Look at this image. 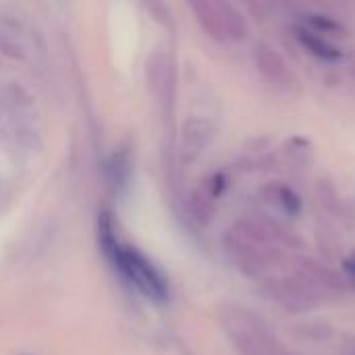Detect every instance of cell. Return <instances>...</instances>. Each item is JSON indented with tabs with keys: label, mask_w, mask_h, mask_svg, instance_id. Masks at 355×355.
<instances>
[{
	"label": "cell",
	"mask_w": 355,
	"mask_h": 355,
	"mask_svg": "<svg viewBox=\"0 0 355 355\" xmlns=\"http://www.w3.org/2000/svg\"><path fill=\"white\" fill-rule=\"evenodd\" d=\"M223 245L239 272L250 279H262L283 260L285 237L268 223L241 218L227 229Z\"/></svg>",
	"instance_id": "cell-1"
},
{
	"label": "cell",
	"mask_w": 355,
	"mask_h": 355,
	"mask_svg": "<svg viewBox=\"0 0 355 355\" xmlns=\"http://www.w3.org/2000/svg\"><path fill=\"white\" fill-rule=\"evenodd\" d=\"M100 241L104 248V254L110 258L114 268L148 300L152 302H164L168 297V283L164 275L148 260L139 250L121 245L119 239L112 235V227L108 218L100 225Z\"/></svg>",
	"instance_id": "cell-2"
},
{
	"label": "cell",
	"mask_w": 355,
	"mask_h": 355,
	"mask_svg": "<svg viewBox=\"0 0 355 355\" xmlns=\"http://www.w3.org/2000/svg\"><path fill=\"white\" fill-rule=\"evenodd\" d=\"M220 324L233 347L241 355H287V347L277 337L272 327L256 312L243 306H225Z\"/></svg>",
	"instance_id": "cell-3"
},
{
	"label": "cell",
	"mask_w": 355,
	"mask_h": 355,
	"mask_svg": "<svg viewBox=\"0 0 355 355\" xmlns=\"http://www.w3.org/2000/svg\"><path fill=\"white\" fill-rule=\"evenodd\" d=\"M200 27L216 42H241L248 37V21L243 12L220 0H196L189 4Z\"/></svg>",
	"instance_id": "cell-4"
},
{
	"label": "cell",
	"mask_w": 355,
	"mask_h": 355,
	"mask_svg": "<svg viewBox=\"0 0 355 355\" xmlns=\"http://www.w3.org/2000/svg\"><path fill=\"white\" fill-rule=\"evenodd\" d=\"M268 287H270L272 302H277L279 306H283L285 310L295 312V314L312 312L329 300L314 283H310L293 266L287 275L270 281Z\"/></svg>",
	"instance_id": "cell-5"
},
{
	"label": "cell",
	"mask_w": 355,
	"mask_h": 355,
	"mask_svg": "<svg viewBox=\"0 0 355 355\" xmlns=\"http://www.w3.org/2000/svg\"><path fill=\"white\" fill-rule=\"evenodd\" d=\"M254 60H256V69L262 75V79L268 85H272L275 89L291 92L297 85L295 71L291 69L287 58L279 50H275L272 46L258 44L256 52H254Z\"/></svg>",
	"instance_id": "cell-6"
},
{
	"label": "cell",
	"mask_w": 355,
	"mask_h": 355,
	"mask_svg": "<svg viewBox=\"0 0 355 355\" xmlns=\"http://www.w3.org/2000/svg\"><path fill=\"white\" fill-rule=\"evenodd\" d=\"M227 187H229V181L223 173H212L204 177L189 196V212L193 220H198L200 225L210 223L216 212L218 200L223 198Z\"/></svg>",
	"instance_id": "cell-7"
},
{
	"label": "cell",
	"mask_w": 355,
	"mask_h": 355,
	"mask_svg": "<svg viewBox=\"0 0 355 355\" xmlns=\"http://www.w3.org/2000/svg\"><path fill=\"white\" fill-rule=\"evenodd\" d=\"M293 268L300 275H304L310 283H314L327 297H335V295L343 293V289H345L343 277L337 270H333L331 266L316 260V258L302 256V258H297L293 262Z\"/></svg>",
	"instance_id": "cell-8"
},
{
	"label": "cell",
	"mask_w": 355,
	"mask_h": 355,
	"mask_svg": "<svg viewBox=\"0 0 355 355\" xmlns=\"http://www.w3.org/2000/svg\"><path fill=\"white\" fill-rule=\"evenodd\" d=\"M181 133H183L181 135V154H183L185 160H193L210 144L214 129H212V123L210 121L200 119V116H193V119H187L185 121Z\"/></svg>",
	"instance_id": "cell-9"
},
{
	"label": "cell",
	"mask_w": 355,
	"mask_h": 355,
	"mask_svg": "<svg viewBox=\"0 0 355 355\" xmlns=\"http://www.w3.org/2000/svg\"><path fill=\"white\" fill-rule=\"evenodd\" d=\"M262 198L266 204H272L277 206L281 212H285L287 216H300L302 210H304V202H302V196L291 187V185H285L281 181H272V183H266L262 189H260Z\"/></svg>",
	"instance_id": "cell-10"
},
{
	"label": "cell",
	"mask_w": 355,
	"mask_h": 355,
	"mask_svg": "<svg viewBox=\"0 0 355 355\" xmlns=\"http://www.w3.org/2000/svg\"><path fill=\"white\" fill-rule=\"evenodd\" d=\"M295 37L300 42V46L304 50H308L312 56H316L318 60H324V62H337L343 58V52L324 35H318L314 31H310L308 27L304 25H297L295 27Z\"/></svg>",
	"instance_id": "cell-11"
},
{
	"label": "cell",
	"mask_w": 355,
	"mask_h": 355,
	"mask_svg": "<svg viewBox=\"0 0 355 355\" xmlns=\"http://www.w3.org/2000/svg\"><path fill=\"white\" fill-rule=\"evenodd\" d=\"M31 48V40L21 23L0 15V50L12 56H25Z\"/></svg>",
	"instance_id": "cell-12"
},
{
	"label": "cell",
	"mask_w": 355,
	"mask_h": 355,
	"mask_svg": "<svg viewBox=\"0 0 355 355\" xmlns=\"http://www.w3.org/2000/svg\"><path fill=\"white\" fill-rule=\"evenodd\" d=\"M304 27H308L310 31L318 33V35H339L343 33V25L331 17V15H324V12H308L304 15Z\"/></svg>",
	"instance_id": "cell-13"
},
{
	"label": "cell",
	"mask_w": 355,
	"mask_h": 355,
	"mask_svg": "<svg viewBox=\"0 0 355 355\" xmlns=\"http://www.w3.org/2000/svg\"><path fill=\"white\" fill-rule=\"evenodd\" d=\"M106 173H108V181H110V185H114V187H121V185H125L127 183V179H129V160H127V156H112L110 158V162L106 164Z\"/></svg>",
	"instance_id": "cell-14"
},
{
	"label": "cell",
	"mask_w": 355,
	"mask_h": 355,
	"mask_svg": "<svg viewBox=\"0 0 355 355\" xmlns=\"http://www.w3.org/2000/svg\"><path fill=\"white\" fill-rule=\"evenodd\" d=\"M343 270L347 272V277L355 281V252L352 256H347L345 260H343Z\"/></svg>",
	"instance_id": "cell-15"
},
{
	"label": "cell",
	"mask_w": 355,
	"mask_h": 355,
	"mask_svg": "<svg viewBox=\"0 0 355 355\" xmlns=\"http://www.w3.org/2000/svg\"><path fill=\"white\" fill-rule=\"evenodd\" d=\"M352 75H354V79H355V67H354V69H352Z\"/></svg>",
	"instance_id": "cell-16"
},
{
	"label": "cell",
	"mask_w": 355,
	"mask_h": 355,
	"mask_svg": "<svg viewBox=\"0 0 355 355\" xmlns=\"http://www.w3.org/2000/svg\"><path fill=\"white\" fill-rule=\"evenodd\" d=\"M287 355H295V354H287Z\"/></svg>",
	"instance_id": "cell-17"
}]
</instances>
